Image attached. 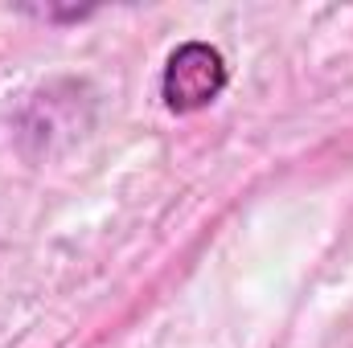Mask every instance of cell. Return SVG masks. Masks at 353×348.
I'll list each match as a JSON object with an SVG mask.
<instances>
[{"label":"cell","instance_id":"6da1fadb","mask_svg":"<svg viewBox=\"0 0 353 348\" xmlns=\"http://www.w3.org/2000/svg\"><path fill=\"white\" fill-rule=\"evenodd\" d=\"M230 87V66L222 50L205 41H185L176 45L161 70V98L173 115H197L214 107Z\"/></svg>","mask_w":353,"mask_h":348}]
</instances>
